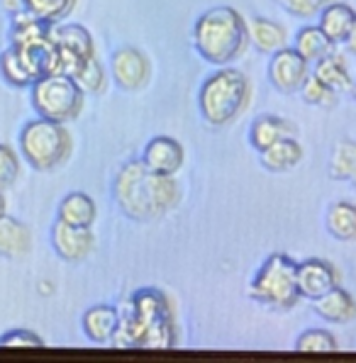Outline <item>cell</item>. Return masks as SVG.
<instances>
[{"mask_svg": "<svg viewBox=\"0 0 356 363\" xmlns=\"http://www.w3.org/2000/svg\"><path fill=\"white\" fill-rule=\"evenodd\" d=\"M178 329L174 310L159 288H139L120 310V329L113 344L125 349H174Z\"/></svg>", "mask_w": 356, "mask_h": 363, "instance_id": "6da1fadb", "label": "cell"}, {"mask_svg": "<svg viewBox=\"0 0 356 363\" xmlns=\"http://www.w3.org/2000/svg\"><path fill=\"white\" fill-rule=\"evenodd\" d=\"M113 198L125 217L147 222L169 215L181 200V188L174 176L149 171L139 159L127 161L118 171L113 181Z\"/></svg>", "mask_w": 356, "mask_h": 363, "instance_id": "7a4b0ae2", "label": "cell"}, {"mask_svg": "<svg viewBox=\"0 0 356 363\" xmlns=\"http://www.w3.org/2000/svg\"><path fill=\"white\" fill-rule=\"evenodd\" d=\"M193 47L198 57L213 66H230L249 49V27L232 5L205 10L193 27Z\"/></svg>", "mask_w": 356, "mask_h": 363, "instance_id": "3957f363", "label": "cell"}, {"mask_svg": "<svg viewBox=\"0 0 356 363\" xmlns=\"http://www.w3.org/2000/svg\"><path fill=\"white\" fill-rule=\"evenodd\" d=\"M249 100H252V83L247 74L222 66L200 86L198 110L210 127H227L247 113Z\"/></svg>", "mask_w": 356, "mask_h": 363, "instance_id": "277c9868", "label": "cell"}, {"mask_svg": "<svg viewBox=\"0 0 356 363\" xmlns=\"http://www.w3.org/2000/svg\"><path fill=\"white\" fill-rule=\"evenodd\" d=\"M18 144L27 166H32L40 173L57 171L59 166L69 161L71 152H74V139H71V132L66 130V125L44 120V117L30 120L22 127Z\"/></svg>", "mask_w": 356, "mask_h": 363, "instance_id": "5b68a950", "label": "cell"}, {"mask_svg": "<svg viewBox=\"0 0 356 363\" xmlns=\"http://www.w3.org/2000/svg\"><path fill=\"white\" fill-rule=\"evenodd\" d=\"M298 264L288 254H271L249 283V295L254 303L274 312H288L300 303V290L296 281Z\"/></svg>", "mask_w": 356, "mask_h": 363, "instance_id": "8992f818", "label": "cell"}, {"mask_svg": "<svg viewBox=\"0 0 356 363\" xmlns=\"http://www.w3.org/2000/svg\"><path fill=\"white\" fill-rule=\"evenodd\" d=\"M30 100L37 117L69 125L83 113L86 93L66 74H47L30 86Z\"/></svg>", "mask_w": 356, "mask_h": 363, "instance_id": "52a82bcc", "label": "cell"}, {"mask_svg": "<svg viewBox=\"0 0 356 363\" xmlns=\"http://www.w3.org/2000/svg\"><path fill=\"white\" fill-rule=\"evenodd\" d=\"M49 39H52L59 54V74L74 78V74L88 59L96 57V42L83 25H61V22H57L49 30Z\"/></svg>", "mask_w": 356, "mask_h": 363, "instance_id": "ba28073f", "label": "cell"}, {"mask_svg": "<svg viewBox=\"0 0 356 363\" xmlns=\"http://www.w3.org/2000/svg\"><path fill=\"white\" fill-rule=\"evenodd\" d=\"M310 71H313L310 64L293 47H283L271 54L269 81L278 93H286V96L300 93V88H303L305 78L310 76Z\"/></svg>", "mask_w": 356, "mask_h": 363, "instance_id": "9c48e42d", "label": "cell"}, {"mask_svg": "<svg viewBox=\"0 0 356 363\" xmlns=\"http://www.w3.org/2000/svg\"><path fill=\"white\" fill-rule=\"evenodd\" d=\"M110 74L115 83L127 93L142 91L152 78V64L147 54L139 52L137 47H120L110 57Z\"/></svg>", "mask_w": 356, "mask_h": 363, "instance_id": "30bf717a", "label": "cell"}, {"mask_svg": "<svg viewBox=\"0 0 356 363\" xmlns=\"http://www.w3.org/2000/svg\"><path fill=\"white\" fill-rule=\"evenodd\" d=\"M52 247L59 259L69 261V264H81L96 247L93 227H74L57 220L52 225Z\"/></svg>", "mask_w": 356, "mask_h": 363, "instance_id": "8fae6325", "label": "cell"}, {"mask_svg": "<svg viewBox=\"0 0 356 363\" xmlns=\"http://www.w3.org/2000/svg\"><path fill=\"white\" fill-rule=\"evenodd\" d=\"M142 164L154 173L176 176L186 164V149L178 139L169 137V134H159L147 142L142 152Z\"/></svg>", "mask_w": 356, "mask_h": 363, "instance_id": "7c38bea8", "label": "cell"}, {"mask_svg": "<svg viewBox=\"0 0 356 363\" xmlns=\"http://www.w3.org/2000/svg\"><path fill=\"white\" fill-rule=\"evenodd\" d=\"M296 281H298L300 298L315 300L320 295H325L327 290L339 286V273L335 264L327 259H305L298 264Z\"/></svg>", "mask_w": 356, "mask_h": 363, "instance_id": "4fadbf2b", "label": "cell"}, {"mask_svg": "<svg viewBox=\"0 0 356 363\" xmlns=\"http://www.w3.org/2000/svg\"><path fill=\"white\" fill-rule=\"evenodd\" d=\"M81 327L86 339H91L93 344H113L120 329V310L108 303L88 307L81 317Z\"/></svg>", "mask_w": 356, "mask_h": 363, "instance_id": "5bb4252c", "label": "cell"}, {"mask_svg": "<svg viewBox=\"0 0 356 363\" xmlns=\"http://www.w3.org/2000/svg\"><path fill=\"white\" fill-rule=\"evenodd\" d=\"M313 310L320 320L330 322V325H349V322L356 320V300L342 286H335L325 295L315 298Z\"/></svg>", "mask_w": 356, "mask_h": 363, "instance_id": "9a60e30c", "label": "cell"}, {"mask_svg": "<svg viewBox=\"0 0 356 363\" xmlns=\"http://www.w3.org/2000/svg\"><path fill=\"white\" fill-rule=\"evenodd\" d=\"M296 125L288 122L286 117L278 115H261L252 122L249 127V144L257 154H261L264 149H269L271 144H276L278 139L286 137H296Z\"/></svg>", "mask_w": 356, "mask_h": 363, "instance_id": "2e32d148", "label": "cell"}, {"mask_svg": "<svg viewBox=\"0 0 356 363\" xmlns=\"http://www.w3.org/2000/svg\"><path fill=\"white\" fill-rule=\"evenodd\" d=\"M259 156H261V166L266 171L288 173L303 161L305 152H303V144L296 137H286V139H278L276 144H271L269 149H264Z\"/></svg>", "mask_w": 356, "mask_h": 363, "instance_id": "e0dca14e", "label": "cell"}, {"mask_svg": "<svg viewBox=\"0 0 356 363\" xmlns=\"http://www.w3.org/2000/svg\"><path fill=\"white\" fill-rule=\"evenodd\" d=\"M356 22V10L349 3H339V0H332L325 10L320 13V30L325 32L327 37L332 39V44H344V39L349 37Z\"/></svg>", "mask_w": 356, "mask_h": 363, "instance_id": "ac0fdd59", "label": "cell"}, {"mask_svg": "<svg viewBox=\"0 0 356 363\" xmlns=\"http://www.w3.org/2000/svg\"><path fill=\"white\" fill-rule=\"evenodd\" d=\"M98 217L96 200L88 193H69L66 198H61L59 210H57V220L66 222V225L74 227H93Z\"/></svg>", "mask_w": 356, "mask_h": 363, "instance_id": "d6986e66", "label": "cell"}, {"mask_svg": "<svg viewBox=\"0 0 356 363\" xmlns=\"http://www.w3.org/2000/svg\"><path fill=\"white\" fill-rule=\"evenodd\" d=\"M32 247V232L27 225H22L20 220L10 217L5 212L0 217V256L5 259H18L25 256Z\"/></svg>", "mask_w": 356, "mask_h": 363, "instance_id": "ffe728a7", "label": "cell"}, {"mask_svg": "<svg viewBox=\"0 0 356 363\" xmlns=\"http://www.w3.org/2000/svg\"><path fill=\"white\" fill-rule=\"evenodd\" d=\"M293 49H296L300 57L313 66L320 59H325L327 54L335 52V44H332V39L327 37L317 25H305V27H300V30L296 32Z\"/></svg>", "mask_w": 356, "mask_h": 363, "instance_id": "44dd1931", "label": "cell"}, {"mask_svg": "<svg viewBox=\"0 0 356 363\" xmlns=\"http://www.w3.org/2000/svg\"><path fill=\"white\" fill-rule=\"evenodd\" d=\"M313 74L320 78L322 83H325L327 88H332L335 93H349L354 86V78L352 74H349V66L347 61H344V57H339V54H327L325 59H320L315 64Z\"/></svg>", "mask_w": 356, "mask_h": 363, "instance_id": "7402d4cb", "label": "cell"}, {"mask_svg": "<svg viewBox=\"0 0 356 363\" xmlns=\"http://www.w3.org/2000/svg\"><path fill=\"white\" fill-rule=\"evenodd\" d=\"M249 27V44L259 49L264 54H274L278 49L286 47V30L278 22L266 20V18H252L247 20Z\"/></svg>", "mask_w": 356, "mask_h": 363, "instance_id": "603a6c76", "label": "cell"}, {"mask_svg": "<svg viewBox=\"0 0 356 363\" xmlns=\"http://www.w3.org/2000/svg\"><path fill=\"white\" fill-rule=\"evenodd\" d=\"M325 227L339 242H356V205L339 200L325 212Z\"/></svg>", "mask_w": 356, "mask_h": 363, "instance_id": "cb8c5ba5", "label": "cell"}, {"mask_svg": "<svg viewBox=\"0 0 356 363\" xmlns=\"http://www.w3.org/2000/svg\"><path fill=\"white\" fill-rule=\"evenodd\" d=\"M0 78L13 88H30L35 83V78L27 71L25 61H22L20 52L13 44L8 49H3V54H0Z\"/></svg>", "mask_w": 356, "mask_h": 363, "instance_id": "d4e9b609", "label": "cell"}, {"mask_svg": "<svg viewBox=\"0 0 356 363\" xmlns=\"http://www.w3.org/2000/svg\"><path fill=\"white\" fill-rule=\"evenodd\" d=\"M76 3L79 0H27V10L47 25H57L74 13Z\"/></svg>", "mask_w": 356, "mask_h": 363, "instance_id": "484cf974", "label": "cell"}, {"mask_svg": "<svg viewBox=\"0 0 356 363\" xmlns=\"http://www.w3.org/2000/svg\"><path fill=\"white\" fill-rule=\"evenodd\" d=\"M74 81L79 83V88L86 96H98V93H103L108 88V74H105L103 64L96 57H91L76 71Z\"/></svg>", "mask_w": 356, "mask_h": 363, "instance_id": "4316f807", "label": "cell"}, {"mask_svg": "<svg viewBox=\"0 0 356 363\" xmlns=\"http://www.w3.org/2000/svg\"><path fill=\"white\" fill-rule=\"evenodd\" d=\"M356 173V142H342L330 159V176L335 181H352Z\"/></svg>", "mask_w": 356, "mask_h": 363, "instance_id": "83f0119b", "label": "cell"}, {"mask_svg": "<svg viewBox=\"0 0 356 363\" xmlns=\"http://www.w3.org/2000/svg\"><path fill=\"white\" fill-rule=\"evenodd\" d=\"M300 96H303L305 103L315 105V108H335L339 103V93H335L332 88H327L313 71H310V76L305 78L303 88H300Z\"/></svg>", "mask_w": 356, "mask_h": 363, "instance_id": "f1b7e54d", "label": "cell"}, {"mask_svg": "<svg viewBox=\"0 0 356 363\" xmlns=\"http://www.w3.org/2000/svg\"><path fill=\"white\" fill-rule=\"evenodd\" d=\"M296 351H313V354H330L339 351V342L327 329H305L296 342Z\"/></svg>", "mask_w": 356, "mask_h": 363, "instance_id": "f546056e", "label": "cell"}, {"mask_svg": "<svg viewBox=\"0 0 356 363\" xmlns=\"http://www.w3.org/2000/svg\"><path fill=\"white\" fill-rule=\"evenodd\" d=\"M20 156L13 147L0 144V191H8L20 178Z\"/></svg>", "mask_w": 356, "mask_h": 363, "instance_id": "4dcf8cb0", "label": "cell"}, {"mask_svg": "<svg viewBox=\"0 0 356 363\" xmlns=\"http://www.w3.org/2000/svg\"><path fill=\"white\" fill-rule=\"evenodd\" d=\"M281 3V8L286 10L288 15H293V18H315V15H320L322 10L327 8V5L332 3V0H278Z\"/></svg>", "mask_w": 356, "mask_h": 363, "instance_id": "1f68e13d", "label": "cell"}, {"mask_svg": "<svg viewBox=\"0 0 356 363\" xmlns=\"http://www.w3.org/2000/svg\"><path fill=\"white\" fill-rule=\"evenodd\" d=\"M0 346H30V349H42L44 339L30 329H10L0 337Z\"/></svg>", "mask_w": 356, "mask_h": 363, "instance_id": "d6a6232c", "label": "cell"}, {"mask_svg": "<svg viewBox=\"0 0 356 363\" xmlns=\"http://www.w3.org/2000/svg\"><path fill=\"white\" fill-rule=\"evenodd\" d=\"M0 8L8 15H18L22 10H27V0H0Z\"/></svg>", "mask_w": 356, "mask_h": 363, "instance_id": "836d02e7", "label": "cell"}, {"mask_svg": "<svg viewBox=\"0 0 356 363\" xmlns=\"http://www.w3.org/2000/svg\"><path fill=\"white\" fill-rule=\"evenodd\" d=\"M344 47L349 49V54H354V57H356V22H354L352 32H349V37L344 39Z\"/></svg>", "mask_w": 356, "mask_h": 363, "instance_id": "e575fe53", "label": "cell"}, {"mask_svg": "<svg viewBox=\"0 0 356 363\" xmlns=\"http://www.w3.org/2000/svg\"><path fill=\"white\" fill-rule=\"evenodd\" d=\"M5 215V195H3V191H0V217Z\"/></svg>", "mask_w": 356, "mask_h": 363, "instance_id": "d590c367", "label": "cell"}, {"mask_svg": "<svg viewBox=\"0 0 356 363\" xmlns=\"http://www.w3.org/2000/svg\"><path fill=\"white\" fill-rule=\"evenodd\" d=\"M352 96H354V100H356V81H354V86H352Z\"/></svg>", "mask_w": 356, "mask_h": 363, "instance_id": "8d00e7d4", "label": "cell"}]
</instances>
